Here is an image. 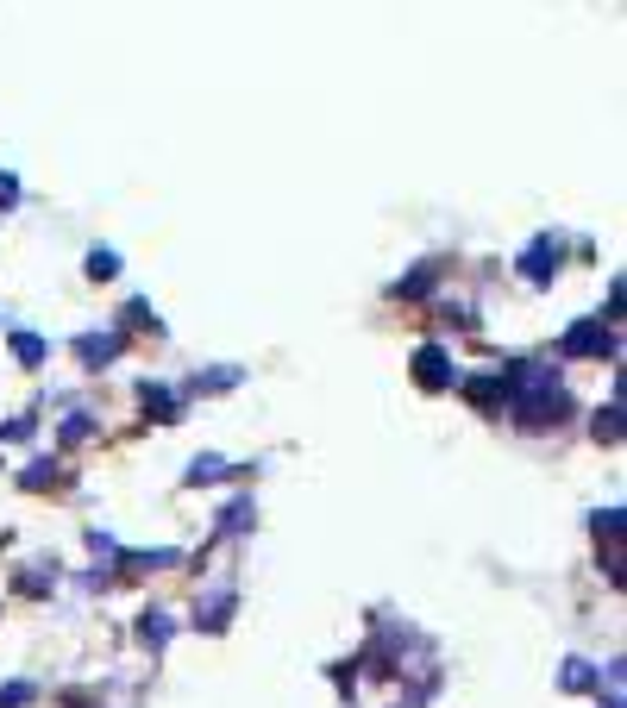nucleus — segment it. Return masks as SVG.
Listing matches in <instances>:
<instances>
[{"label": "nucleus", "instance_id": "obj_2", "mask_svg": "<svg viewBox=\"0 0 627 708\" xmlns=\"http://www.w3.org/2000/svg\"><path fill=\"white\" fill-rule=\"evenodd\" d=\"M446 376H452V370H446V358H439V351H421V383H427V389H439Z\"/></svg>", "mask_w": 627, "mask_h": 708}, {"label": "nucleus", "instance_id": "obj_6", "mask_svg": "<svg viewBox=\"0 0 627 708\" xmlns=\"http://www.w3.org/2000/svg\"><path fill=\"white\" fill-rule=\"evenodd\" d=\"M0 702H7V708H26V702H32V690H26V683H13V690L0 696Z\"/></svg>", "mask_w": 627, "mask_h": 708}, {"label": "nucleus", "instance_id": "obj_4", "mask_svg": "<svg viewBox=\"0 0 627 708\" xmlns=\"http://www.w3.org/2000/svg\"><path fill=\"white\" fill-rule=\"evenodd\" d=\"M113 351H120V339H82V358L101 370V358H113Z\"/></svg>", "mask_w": 627, "mask_h": 708}, {"label": "nucleus", "instance_id": "obj_5", "mask_svg": "<svg viewBox=\"0 0 627 708\" xmlns=\"http://www.w3.org/2000/svg\"><path fill=\"white\" fill-rule=\"evenodd\" d=\"M113 270H120V257H113V251H95V257H88V276H113Z\"/></svg>", "mask_w": 627, "mask_h": 708}, {"label": "nucleus", "instance_id": "obj_1", "mask_svg": "<svg viewBox=\"0 0 627 708\" xmlns=\"http://www.w3.org/2000/svg\"><path fill=\"white\" fill-rule=\"evenodd\" d=\"M552 270H559V245H552V239H540V245L527 251V276H533V282H546Z\"/></svg>", "mask_w": 627, "mask_h": 708}, {"label": "nucleus", "instance_id": "obj_3", "mask_svg": "<svg viewBox=\"0 0 627 708\" xmlns=\"http://www.w3.org/2000/svg\"><path fill=\"white\" fill-rule=\"evenodd\" d=\"M565 351H609V339H602L596 326H577V333L565 339Z\"/></svg>", "mask_w": 627, "mask_h": 708}, {"label": "nucleus", "instance_id": "obj_7", "mask_svg": "<svg viewBox=\"0 0 627 708\" xmlns=\"http://www.w3.org/2000/svg\"><path fill=\"white\" fill-rule=\"evenodd\" d=\"M13 201H19V182H13V176H0V207H13Z\"/></svg>", "mask_w": 627, "mask_h": 708}]
</instances>
